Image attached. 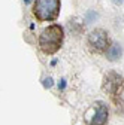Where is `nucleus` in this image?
<instances>
[{
	"label": "nucleus",
	"mask_w": 124,
	"mask_h": 125,
	"mask_svg": "<svg viewBox=\"0 0 124 125\" xmlns=\"http://www.w3.org/2000/svg\"><path fill=\"white\" fill-rule=\"evenodd\" d=\"M108 106L103 101H97L93 104V107L87 113V121L88 125H105L108 121Z\"/></svg>",
	"instance_id": "7ed1b4c3"
},
{
	"label": "nucleus",
	"mask_w": 124,
	"mask_h": 125,
	"mask_svg": "<svg viewBox=\"0 0 124 125\" xmlns=\"http://www.w3.org/2000/svg\"><path fill=\"white\" fill-rule=\"evenodd\" d=\"M64 86H66V81H64V79H61V83H60V88H61V89H63Z\"/></svg>",
	"instance_id": "1a4fd4ad"
},
{
	"label": "nucleus",
	"mask_w": 124,
	"mask_h": 125,
	"mask_svg": "<svg viewBox=\"0 0 124 125\" xmlns=\"http://www.w3.org/2000/svg\"><path fill=\"white\" fill-rule=\"evenodd\" d=\"M60 0H35L33 13L39 21H54L60 13Z\"/></svg>",
	"instance_id": "f03ea898"
},
{
	"label": "nucleus",
	"mask_w": 124,
	"mask_h": 125,
	"mask_svg": "<svg viewBox=\"0 0 124 125\" xmlns=\"http://www.w3.org/2000/svg\"><path fill=\"white\" fill-rule=\"evenodd\" d=\"M108 45H109V37H108V33L105 30L102 28H96V30H93L90 36H88V46H90V49L93 52H103L106 48H108Z\"/></svg>",
	"instance_id": "20e7f679"
},
{
	"label": "nucleus",
	"mask_w": 124,
	"mask_h": 125,
	"mask_svg": "<svg viewBox=\"0 0 124 125\" xmlns=\"http://www.w3.org/2000/svg\"><path fill=\"white\" fill-rule=\"evenodd\" d=\"M112 2H114L115 5H121V3H123V0H112Z\"/></svg>",
	"instance_id": "9d476101"
},
{
	"label": "nucleus",
	"mask_w": 124,
	"mask_h": 125,
	"mask_svg": "<svg viewBox=\"0 0 124 125\" xmlns=\"http://www.w3.org/2000/svg\"><path fill=\"white\" fill-rule=\"evenodd\" d=\"M43 86L45 88H51L52 86V79H51V77H46V79L43 81Z\"/></svg>",
	"instance_id": "6e6552de"
},
{
	"label": "nucleus",
	"mask_w": 124,
	"mask_h": 125,
	"mask_svg": "<svg viewBox=\"0 0 124 125\" xmlns=\"http://www.w3.org/2000/svg\"><path fill=\"white\" fill-rule=\"evenodd\" d=\"M63 37H64V31L58 24L48 25L46 28L42 30V33L39 36V48L43 54L51 55L55 54L61 45H63Z\"/></svg>",
	"instance_id": "f257e3e1"
},
{
	"label": "nucleus",
	"mask_w": 124,
	"mask_h": 125,
	"mask_svg": "<svg viewBox=\"0 0 124 125\" xmlns=\"http://www.w3.org/2000/svg\"><path fill=\"white\" fill-rule=\"evenodd\" d=\"M124 85V79H123V76L117 72H109V73H106L105 77H103V91L108 92V94H111V95H117V94L121 91Z\"/></svg>",
	"instance_id": "39448f33"
},
{
	"label": "nucleus",
	"mask_w": 124,
	"mask_h": 125,
	"mask_svg": "<svg viewBox=\"0 0 124 125\" xmlns=\"http://www.w3.org/2000/svg\"><path fill=\"white\" fill-rule=\"evenodd\" d=\"M96 18H97V13H96V12L90 10V12L87 13V22H91L93 20H96Z\"/></svg>",
	"instance_id": "0eeeda50"
},
{
	"label": "nucleus",
	"mask_w": 124,
	"mask_h": 125,
	"mask_svg": "<svg viewBox=\"0 0 124 125\" xmlns=\"http://www.w3.org/2000/svg\"><path fill=\"white\" fill-rule=\"evenodd\" d=\"M121 45L120 43H112L109 48H108V52H106V58L109 61H117L120 57H121Z\"/></svg>",
	"instance_id": "423d86ee"
}]
</instances>
